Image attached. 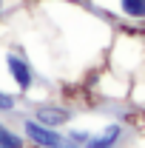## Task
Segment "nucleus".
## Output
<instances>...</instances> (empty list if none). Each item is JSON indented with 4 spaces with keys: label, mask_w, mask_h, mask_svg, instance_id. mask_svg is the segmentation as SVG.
<instances>
[{
    "label": "nucleus",
    "mask_w": 145,
    "mask_h": 148,
    "mask_svg": "<svg viewBox=\"0 0 145 148\" xmlns=\"http://www.w3.org/2000/svg\"><path fill=\"white\" fill-rule=\"evenodd\" d=\"M23 137H29V143L37 148H80L74 145L66 134H60L57 128H49L37 120H26L23 123Z\"/></svg>",
    "instance_id": "obj_1"
},
{
    "label": "nucleus",
    "mask_w": 145,
    "mask_h": 148,
    "mask_svg": "<svg viewBox=\"0 0 145 148\" xmlns=\"http://www.w3.org/2000/svg\"><path fill=\"white\" fill-rule=\"evenodd\" d=\"M6 71H9V77L14 80V86H17L20 91H29V88L34 86V69H31V63H29L26 57H20L17 51H9V54H6Z\"/></svg>",
    "instance_id": "obj_2"
},
{
    "label": "nucleus",
    "mask_w": 145,
    "mask_h": 148,
    "mask_svg": "<svg viewBox=\"0 0 145 148\" xmlns=\"http://www.w3.org/2000/svg\"><path fill=\"white\" fill-rule=\"evenodd\" d=\"M34 120L49 125V128H60V125H68L71 123V111L63 108V106H40L34 111Z\"/></svg>",
    "instance_id": "obj_3"
},
{
    "label": "nucleus",
    "mask_w": 145,
    "mask_h": 148,
    "mask_svg": "<svg viewBox=\"0 0 145 148\" xmlns=\"http://www.w3.org/2000/svg\"><path fill=\"white\" fill-rule=\"evenodd\" d=\"M122 137H125V128L114 123V125H105L103 134H94L88 143H85V148H117Z\"/></svg>",
    "instance_id": "obj_4"
},
{
    "label": "nucleus",
    "mask_w": 145,
    "mask_h": 148,
    "mask_svg": "<svg viewBox=\"0 0 145 148\" xmlns=\"http://www.w3.org/2000/svg\"><path fill=\"white\" fill-rule=\"evenodd\" d=\"M117 9L128 20H145V0H117Z\"/></svg>",
    "instance_id": "obj_5"
},
{
    "label": "nucleus",
    "mask_w": 145,
    "mask_h": 148,
    "mask_svg": "<svg viewBox=\"0 0 145 148\" xmlns=\"http://www.w3.org/2000/svg\"><path fill=\"white\" fill-rule=\"evenodd\" d=\"M23 145H26V137H20L14 128L0 123V148H23Z\"/></svg>",
    "instance_id": "obj_6"
},
{
    "label": "nucleus",
    "mask_w": 145,
    "mask_h": 148,
    "mask_svg": "<svg viewBox=\"0 0 145 148\" xmlns=\"http://www.w3.org/2000/svg\"><path fill=\"white\" fill-rule=\"evenodd\" d=\"M66 137L71 140L74 145L85 148V143H88V140H91V137H94V134H91V131H85V128H71V131H68V134H66Z\"/></svg>",
    "instance_id": "obj_7"
},
{
    "label": "nucleus",
    "mask_w": 145,
    "mask_h": 148,
    "mask_svg": "<svg viewBox=\"0 0 145 148\" xmlns=\"http://www.w3.org/2000/svg\"><path fill=\"white\" fill-rule=\"evenodd\" d=\"M14 106H17V100L0 88V111H14Z\"/></svg>",
    "instance_id": "obj_8"
},
{
    "label": "nucleus",
    "mask_w": 145,
    "mask_h": 148,
    "mask_svg": "<svg viewBox=\"0 0 145 148\" xmlns=\"http://www.w3.org/2000/svg\"><path fill=\"white\" fill-rule=\"evenodd\" d=\"M3 12H6V0H0V14H3Z\"/></svg>",
    "instance_id": "obj_9"
}]
</instances>
